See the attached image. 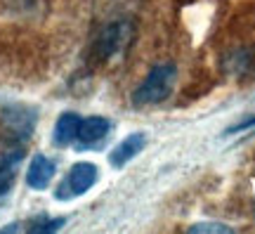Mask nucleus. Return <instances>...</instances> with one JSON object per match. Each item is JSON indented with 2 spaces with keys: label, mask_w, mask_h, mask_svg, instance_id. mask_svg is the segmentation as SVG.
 <instances>
[{
  "label": "nucleus",
  "mask_w": 255,
  "mask_h": 234,
  "mask_svg": "<svg viewBox=\"0 0 255 234\" xmlns=\"http://www.w3.org/2000/svg\"><path fill=\"white\" fill-rule=\"evenodd\" d=\"M146 144V135L144 133H132V135H128L123 142H119V147L109 154V161L114 168H121V166H126L128 161H132L137 154L144 149Z\"/></svg>",
  "instance_id": "7"
},
{
  "label": "nucleus",
  "mask_w": 255,
  "mask_h": 234,
  "mask_svg": "<svg viewBox=\"0 0 255 234\" xmlns=\"http://www.w3.org/2000/svg\"><path fill=\"white\" fill-rule=\"evenodd\" d=\"M55 161H50L47 156L43 154H36L31 163H28V171H26V185L31 189H45L50 187V182L55 178Z\"/></svg>",
  "instance_id": "6"
},
{
  "label": "nucleus",
  "mask_w": 255,
  "mask_h": 234,
  "mask_svg": "<svg viewBox=\"0 0 255 234\" xmlns=\"http://www.w3.org/2000/svg\"><path fill=\"white\" fill-rule=\"evenodd\" d=\"M100 178V171L95 163H88V161H81L71 166V171L66 173V178L62 180V185L57 187L55 197L59 201H69V199H76L85 194L88 189H92V185L97 182Z\"/></svg>",
  "instance_id": "4"
},
{
  "label": "nucleus",
  "mask_w": 255,
  "mask_h": 234,
  "mask_svg": "<svg viewBox=\"0 0 255 234\" xmlns=\"http://www.w3.org/2000/svg\"><path fill=\"white\" fill-rule=\"evenodd\" d=\"M38 111L26 104H9L0 111V137L9 147H21L36 128Z\"/></svg>",
  "instance_id": "2"
},
{
  "label": "nucleus",
  "mask_w": 255,
  "mask_h": 234,
  "mask_svg": "<svg viewBox=\"0 0 255 234\" xmlns=\"http://www.w3.org/2000/svg\"><path fill=\"white\" fill-rule=\"evenodd\" d=\"M21 159H24V147H9L5 154H0V197L7 194V189L12 187Z\"/></svg>",
  "instance_id": "8"
},
{
  "label": "nucleus",
  "mask_w": 255,
  "mask_h": 234,
  "mask_svg": "<svg viewBox=\"0 0 255 234\" xmlns=\"http://www.w3.org/2000/svg\"><path fill=\"white\" fill-rule=\"evenodd\" d=\"M175 78H177V69L175 64H156L149 71L144 81L137 85V90L132 92V104L135 107H146V104H158L163 102L170 92H173Z\"/></svg>",
  "instance_id": "1"
},
{
  "label": "nucleus",
  "mask_w": 255,
  "mask_h": 234,
  "mask_svg": "<svg viewBox=\"0 0 255 234\" xmlns=\"http://www.w3.org/2000/svg\"><path fill=\"white\" fill-rule=\"evenodd\" d=\"M189 232L191 234H220V232L232 234L234 230L229 225H222V223H199V225H191Z\"/></svg>",
  "instance_id": "11"
},
{
  "label": "nucleus",
  "mask_w": 255,
  "mask_h": 234,
  "mask_svg": "<svg viewBox=\"0 0 255 234\" xmlns=\"http://www.w3.org/2000/svg\"><path fill=\"white\" fill-rule=\"evenodd\" d=\"M135 40V24L132 21H114L102 31V36L95 43V59L97 62H107L116 54H123Z\"/></svg>",
  "instance_id": "3"
},
{
  "label": "nucleus",
  "mask_w": 255,
  "mask_h": 234,
  "mask_svg": "<svg viewBox=\"0 0 255 234\" xmlns=\"http://www.w3.org/2000/svg\"><path fill=\"white\" fill-rule=\"evenodd\" d=\"M111 133V121L104 116H88L81 118V128H78V137L76 142L81 149H90L104 140Z\"/></svg>",
  "instance_id": "5"
},
{
  "label": "nucleus",
  "mask_w": 255,
  "mask_h": 234,
  "mask_svg": "<svg viewBox=\"0 0 255 234\" xmlns=\"http://www.w3.org/2000/svg\"><path fill=\"white\" fill-rule=\"evenodd\" d=\"M78 128H81V116L73 114V111H64L55 123V133H52L55 144L57 147H69L71 142H76Z\"/></svg>",
  "instance_id": "9"
},
{
  "label": "nucleus",
  "mask_w": 255,
  "mask_h": 234,
  "mask_svg": "<svg viewBox=\"0 0 255 234\" xmlns=\"http://www.w3.org/2000/svg\"><path fill=\"white\" fill-rule=\"evenodd\" d=\"M255 126V116H251V118H246L244 123H237V126H232L227 130L229 135H234V133H241V130H246V128H253Z\"/></svg>",
  "instance_id": "12"
},
{
  "label": "nucleus",
  "mask_w": 255,
  "mask_h": 234,
  "mask_svg": "<svg viewBox=\"0 0 255 234\" xmlns=\"http://www.w3.org/2000/svg\"><path fill=\"white\" fill-rule=\"evenodd\" d=\"M64 223H66L64 218H55V220H50L47 216H38L33 223H28L26 230L28 232H55V230H59Z\"/></svg>",
  "instance_id": "10"
}]
</instances>
